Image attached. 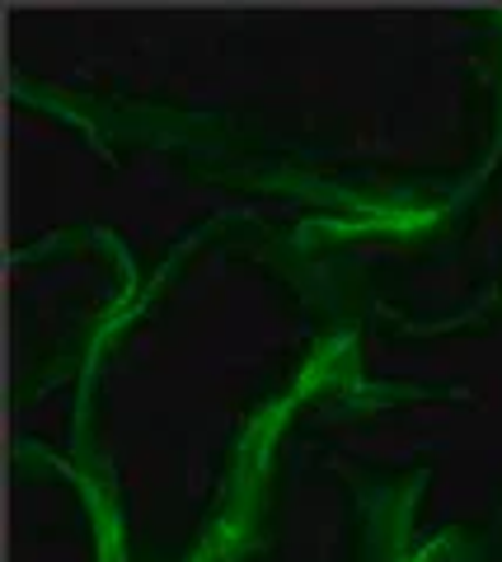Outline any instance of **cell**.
<instances>
[{"mask_svg": "<svg viewBox=\"0 0 502 562\" xmlns=\"http://www.w3.org/2000/svg\"><path fill=\"white\" fill-rule=\"evenodd\" d=\"M10 90L320 221H419L502 140V10H14Z\"/></svg>", "mask_w": 502, "mask_h": 562, "instance_id": "cell-1", "label": "cell"}, {"mask_svg": "<svg viewBox=\"0 0 502 562\" xmlns=\"http://www.w3.org/2000/svg\"><path fill=\"white\" fill-rule=\"evenodd\" d=\"M361 319L301 221L216 211L175 239L76 384L66 454L118 562H202L282 422L357 357Z\"/></svg>", "mask_w": 502, "mask_h": 562, "instance_id": "cell-2", "label": "cell"}, {"mask_svg": "<svg viewBox=\"0 0 502 562\" xmlns=\"http://www.w3.org/2000/svg\"><path fill=\"white\" fill-rule=\"evenodd\" d=\"M394 413L357 357L328 375L272 436L202 562H413L432 464Z\"/></svg>", "mask_w": 502, "mask_h": 562, "instance_id": "cell-3", "label": "cell"}, {"mask_svg": "<svg viewBox=\"0 0 502 562\" xmlns=\"http://www.w3.org/2000/svg\"><path fill=\"white\" fill-rule=\"evenodd\" d=\"M305 249L361 319L390 333H451L502 310V140L446 211L419 221H301Z\"/></svg>", "mask_w": 502, "mask_h": 562, "instance_id": "cell-4", "label": "cell"}, {"mask_svg": "<svg viewBox=\"0 0 502 562\" xmlns=\"http://www.w3.org/2000/svg\"><path fill=\"white\" fill-rule=\"evenodd\" d=\"M142 286L127 239L94 221L20 244L5 268L10 408L24 413L80 384Z\"/></svg>", "mask_w": 502, "mask_h": 562, "instance_id": "cell-5", "label": "cell"}, {"mask_svg": "<svg viewBox=\"0 0 502 562\" xmlns=\"http://www.w3.org/2000/svg\"><path fill=\"white\" fill-rule=\"evenodd\" d=\"M10 562H118L113 520L71 454L14 436Z\"/></svg>", "mask_w": 502, "mask_h": 562, "instance_id": "cell-6", "label": "cell"}, {"mask_svg": "<svg viewBox=\"0 0 502 562\" xmlns=\"http://www.w3.org/2000/svg\"><path fill=\"white\" fill-rule=\"evenodd\" d=\"M413 562H502V506L419 543Z\"/></svg>", "mask_w": 502, "mask_h": 562, "instance_id": "cell-7", "label": "cell"}]
</instances>
